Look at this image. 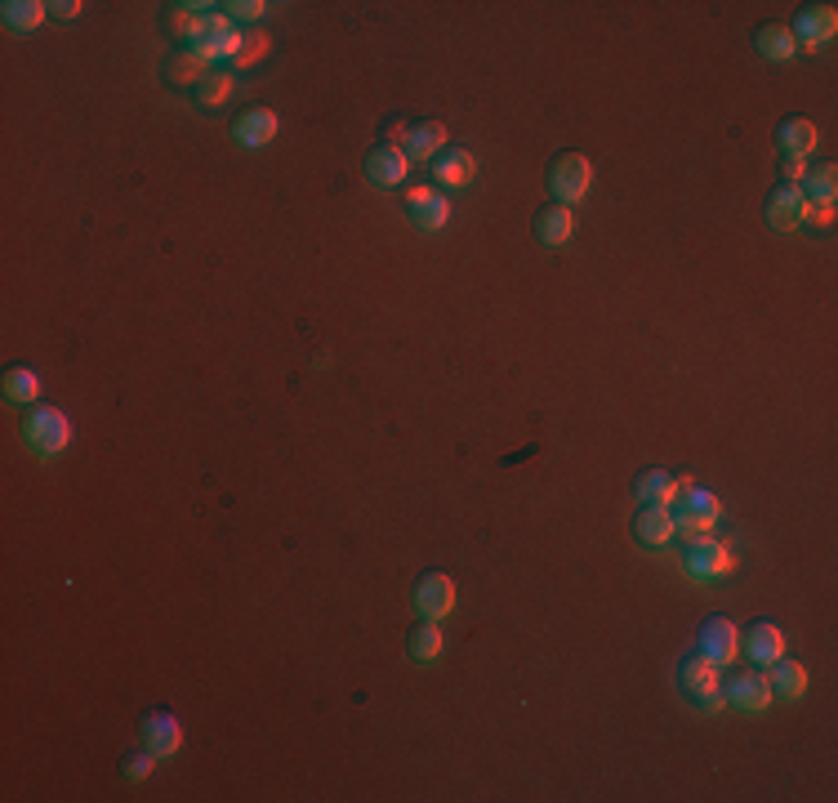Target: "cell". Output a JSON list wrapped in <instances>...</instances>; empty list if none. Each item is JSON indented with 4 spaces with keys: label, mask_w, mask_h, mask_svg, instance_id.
<instances>
[{
    "label": "cell",
    "mask_w": 838,
    "mask_h": 803,
    "mask_svg": "<svg viewBox=\"0 0 838 803\" xmlns=\"http://www.w3.org/2000/svg\"><path fill=\"white\" fill-rule=\"evenodd\" d=\"M23 442L32 455L49 460V455H63L67 446H72V420H67L58 407H45V402H36V407H27L23 416Z\"/></svg>",
    "instance_id": "6da1fadb"
},
{
    "label": "cell",
    "mask_w": 838,
    "mask_h": 803,
    "mask_svg": "<svg viewBox=\"0 0 838 803\" xmlns=\"http://www.w3.org/2000/svg\"><path fill=\"white\" fill-rule=\"evenodd\" d=\"M669 518H673L678 531L701 535V531H714V522L723 518V500H718L714 491H705L701 483L682 478V487H678V496H673V505H669Z\"/></svg>",
    "instance_id": "7a4b0ae2"
},
{
    "label": "cell",
    "mask_w": 838,
    "mask_h": 803,
    "mask_svg": "<svg viewBox=\"0 0 838 803\" xmlns=\"http://www.w3.org/2000/svg\"><path fill=\"white\" fill-rule=\"evenodd\" d=\"M678 688H682V697H687L695 710H705V714L723 710V679H718V665L705 660L701 652H687V656L678 660Z\"/></svg>",
    "instance_id": "3957f363"
},
{
    "label": "cell",
    "mask_w": 838,
    "mask_h": 803,
    "mask_svg": "<svg viewBox=\"0 0 838 803\" xmlns=\"http://www.w3.org/2000/svg\"><path fill=\"white\" fill-rule=\"evenodd\" d=\"M544 183H548V192H553L557 206H576V201H585V192H589V183H593V161H589L585 152L567 148V152H557V157L548 161Z\"/></svg>",
    "instance_id": "277c9868"
},
{
    "label": "cell",
    "mask_w": 838,
    "mask_h": 803,
    "mask_svg": "<svg viewBox=\"0 0 838 803\" xmlns=\"http://www.w3.org/2000/svg\"><path fill=\"white\" fill-rule=\"evenodd\" d=\"M682 572H687L691 580H714V576L736 572V554H732L723 541H714L710 531L687 535V545H682Z\"/></svg>",
    "instance_id": "5b68a950"
},
{
    "label": "cell",
    "mask_w": 838,
    "mask_h": 803,
    "mask_svg": "<svg viewBox=\"0 0 838 803\" xmlns=\"http://www.w3.org/2000/svg\"><path fill=\"white\" fill-rule=\"evenodd\" d=\"M455 580L446 576V572H424L415 580V589H410V602H415V612L424 617V621H442V617H451L455 612Z\"/></svg>",
    "instance_id": "8992f818"
},
{
    "label": "cell",
    "mask_w": 838,
    "mask_h": 803,
    "mask_svg": "<svg viewBox=\"0 0 838 803\" xmlns=\"http://www.w3.org/2000/svg\"><path fill=\"white\" fill-rule=\"evenodd\" d=\"M401 206H406V215H410V224H415L419 233H442V228H446V219H451V201H446L442 192H433L429 183H415V188H406Z\"/></svg>",
    "instance_id": "52a82bcc"
},
{
    "label": "cell",
    "mask_w": 838,
    "mask_h": 803,
    "mask_svg": "<svg viewBox=\"0 0 838 803\" xmlns=\"http://www.w3.org/2000/svg\"><path fill=\"white\" fill-rule=\"evenodd\" d=\"M695 652L714 665H732L740 656V630L732 625V617H705L701 634H695Z\"/></svg>",
    "instance_id": "ba28073f"
},
{
    "label": "cell",
    "mask_w": 838,
    "mask_h": 803,
    "mask_svg": "<svg viewBox=\"0 0 838 803\" xmlns=\"http://www.w3.org/2000/svg\"><path fill=\"white\" fill-rule=\"evenodd\" d=\"M803 211H807V196H803L799 183H777L772 192H767V206H762L767 228H777V233L803 228Z\"/></svg>",
    "instance_id": "9c48e42d"
},
{
    "label": "cell",
    "mask_w": 838,
    "mask_h": 803,
    "mask_svg": "<svg viewBox=\"0 0 838 803\" xmlns=\"http://www.w3.org/2000/svg\"><path fill=\"white\" fill-rule=\"evenodd\" d=\"M723 701H732L745 714H762L777 697H772V683H767L762 669H740V675H732V683H723Z\"/></svg>",
    "instance_id": "30bf717a"
},
{
    "label": "cell",
    "mask_w": 838,
    "mask_h": 803,
    "mask_svg": "<svg viewBox=\"0 0 838 803\" xmlns=\"http://www.w3.org/2000/svg\"><path fill=\"white\" fill-rule=\"evenodd\" d=\"M138 736H144V750H152L157 759H170L183 746V723L170 710H148L144 723H138Z\"/></svg>",
    "instance_id": "8fae6325"
},
{
    "label": "cell",
    "mask_w": 838,
    "mask_h": 803,
    "mask_svg": "<svg viewBox=\"0 0 838 803\" xmlns=\"http://www.w3.org/2000/svg\"><path fill=\"white\" fill-rule=\"evenodd\" d=\"M790 32H794L799 49H820L825 41H834V32H838V14H834V5H803V10L794 14Z\"/></svg>",
    "instance_id": "7c38bea8"
},
{
    "label": "cell",
    "mask_w": 838,
    "mask_h": 803,
    "mask_svg": "<svg viewBox=\"0 0 838 803\" xmlns=\"http://www.w3.org/2000/svg\"><path fill=\"white\" fill-rule=\"evenodd\" d=\"M816 121L812 116H803V112H794V116H785L781 125H777V148H781V157L785 161H807L812 152H816Z\"/></svg>",
    "instance_id": "4fadbf2b"
},
{
    "label": "cell",
    "mask_w": 838,
    "mask_h": 803,
    "mask_svg": "<svg viewBox=\"0 0 838 803\" xmlns=\"http://www.w3.org/2000/svg\"><path fill=\"white\" fill-rule=\"evenodd\" d=\"M410 174V157L397 148V144H375L366 152V179L375 188H401Z\"/></svg>",
    "instance_id": "5bb4252c"
},
{
    "label": "cell",
    "mask_w": 838,
    "mask_h": 803,
    "mask_svg": "<svg viewBox=\"0 0 838 803\" xmlns=\"http://www.w3.org/2000/svg\"><path fill=\"white\" fill-rule=\"evenodd\" d=\"M446 148V125L442 121H410L401 134V152L410 161H433Z\"/></svg>",
    "instance_id": "9a60e30c"
},
{
    "label": "cell",
    "mask_w": 838,
    "mask_h": 803,
    "mask_svg": "<svg viewBox=\"0 0 838 803\" xmlns=\"http://www.w3.org/2000/svg\"><path fill=\"white\" fill-rule=\"evenodd\" d=\"M634 535H638V545H647V550H665V545H673V535H678V527H673L669 509L643 505V509L634 513Z\"/></svg>",
    "instance_id": "2e32d148"
},
{
    "label": "cell",
    "mask_w": 838,
    "mask_h": 803,
    "mask_svg": "<svg viewBox=\"0 0 838 803\" xmlns=\"http://www.w3.org/2000/svg\"><path fill=\"white\" fill-rule=\"evenodd\" d=\"M276 112L272 108H246L237 121H233V139L241 144V148H263L272 134H276Z\"/></svg>",
    "instance_id": "e0dca14e"
},
{
    "label": "cell",
    "mask_w": 838,
    "mask_h": 803,
    "mask_svg": "<svg viewBox=\"0 0 838 803\" xmlns=\"http://www.w3.org/2000/svg\"><path fill=\"white\" fill-rule=\"evenodd\" d=\"M745 656L754 660V665H772L777 656H785V634L772 625V621H754V625H745Z\"/></svg>",
    "instance_id": "ac0fdd59"
},
{
    "label": "cell",
    "mask_w": 838,
    "mask_h": 803,
    "mask_svg": "<svg viewBox=\"0 0 838 803\" xmlns=\"http://www.w3.org/2000/svg\"><path fill=\"white\" fill-rule=\"evenodd\" d=\"M682 487V474H669V468H643L638 483H634V496L638 505H656V509H669L673 496Z\"/></svg>",
    "instance_id": "d6986e66"
},
{
    "label": "cell",
    "mask_w": 838,
    "mask_h": 803,
    "mask_svg": "<svg viewBox=\"0 0 838 803\" xmlns=\"http://www.w3.org/2000/svg\"><path fill=\"white\" fill-rule=\"evenodd\" d=\"M473 174H477V161H473V152H464V148H442V152L433 157V183H438V188H468Z\"/></svg>",
    "instance_id": "ffe728a7"
},
{
    "label": "cell",
    "mask_w": 838,
    "mask_h": 803,
    "mask_svg": "<svg viewBox=\"0 0 838 803\" xmlns=\"http://www.w3.org/2000/svg\"><path fill=\"white\" fill-rule=\"evenodd\" d=\"M571 233H576V215H571V206H557V201H548V206H540L535 211V237L544 241V246H567L571 241Z\"/></svg>",
    "instance_id": "44dd1931"
},
{
    "label": "cell",
    "mask_w": 838,
    "mask_h": 803,
    "mask_svg": "<svg viewBox=\"0 0 838 803\" xmlns=\"http://www.w3.org/2000/svg\"><path fill=\"white\" fill-rule=\"evenodd\" d=\"M205 77H210V63H205L201 54H192L188 45L170 49V58H166V81H170V86H179V90H196Z\"/></svg>",
    "instance_id": "7402d4cb"
},
{
    "label": "cell",
    "mask_w": 838,
    "mask_h": 803,
    "mask_svg": "<svg viewBox=\"0 0 838 803\" xmlns=\"http://www.w3.org/2000/svg\"><path fill=\"white\" fill-rule=\"evenodd\" d=\"M754 49L767 58V63H790L799 54V41L785 23H758L754 27Z\"/></svg>",
    "instance_id": "603a6c76"
},
{
    "label": "cell",
    "mask_w": 838,
    "mask_h": 803,
    "mask_svg": "<svg viewBox=\"0 0 838 803\" xmlns=\"http://www.w3.org/2000/svg\"><path fill=\"white\" fill-rule=\"evenodd\" d=\"M767 683H772V697L781 701H799L807 692V669L790 656H777L772 665H767Z\"/></svg>",
    "instance_id": "cb8c5ba5"
},
{
    "label": "cell",
    "mask_w": 838,
    "mask_h": 803,
    "mask_svg": "<svg viewBox=\"0 0 838 803\" xmlns=\"http://www.w3.org/2000/svg\"><path fill=\"white\" fill-rule=\"evenodd\" d=\"M442 630H438V621H415L410 630H406V656L415 660V665H433L438 656H442Z\"/></svg>",
    "instance_id": "d4e9b609"
},
{
    "label": "cell",
    "mask_w": 838,
    "mask_h": 803,
    "mask_svg": "<svg viewBox=\"0 0 838 803\" xmlns=\"http://www.w3.org/2000/svg\"><path fill=\"white\" fill-rule=\"evenodd\" d=\"M0 393H5L10 407H36V397H41V380L32 366H10L5 380H0Z\"/></svg>",
    "instance_id": "484cf974"
},
{
    "label": "cell",
    "mask_w": 838,
    "mask_h": 803,
    "mask_svg": "<svg viewBox=\"0 0 838 803\" xmlns=\"http://www.w3.org/2000/svg\"><path fill=\"white\" fill-rule=\"evenodd\" d=\"M799 188H803L807 201H834V196H838V166H834L829 157L816 161V166H807L803 179H799Z\"/></svg>",
    "instance_id": "4316f807"
},
{
    "label": "cell",
    "mask_w": 838,
    "mask_h": 803,
    "mask_svg": "<svg viewBox=\"0 0 838 803\" xmlns=\"http://www.w3.org/2000/svg\"><path fill=\"white\" fill-rule=\"evenodd\" d=\"M45 14H49V5H41V0H5V5H0V19H5V27H14V32H36Z\"/></svg>",
    "instance_id": "83f0119b"
},
{
    "label": "cell",
    "mask_w": 838,
    "mask_h": 803,
    "mask_svg": "<svg viewBox=\"0 0 838 803\" xmlns=\"http://www.w3.org/2000/svg\"><path fill=\"white\" fill-rule=\"evenodd\" d=\"M233 90H237V81H233V72H210L192 94H196V103L201 108H219V103H228L233 99Z\"/></svg>",
    "instance_id": "f1b7e54d"
},
{
    "label": "cell",
    "mask_w": 838,
    "mask_h": 803,
    "mask_svg": "<svg viewBox=\"0 0 838 803\" xmlns=\"http://www.w3.org/2000/svg\"><path fill=\"white\" fill-rule=\"evenodd\" d=\"M152 768H157V755H152V750H134V755H125L121 777H125V781H148Z\"/></svg>",
    "instance_id": "f546056e"
},
{
    "label": "cell",
    "mask_w": 838,
    "mask_h": 803,
    "mask_svg": "<svg viewBox=\"0 0 838 803\" xmlns=\"http://www.w3.org/2000/svg\"><path fill=\"white\" fill-rule=\"evenodd\" d=\"M268 49H272V41H268L263 32H250V36H246V45H241V54H237L233 63H241V67H250V63H259V58H263Z\"/></svg>",
    "instance_id": "4dcf8cb0"
},
{
    "label": "cell",
    "mask_w": 838,
    "mask_h": 803,
    "mask_svg": "<svg viewBox=\"0 0 838 803\" xmlns=\"http://www.w3.org/2000/svg\"><path fill=\"white\" fill-rule=\"evenodd\" d=\"M219 10H224L233 23H237V19H246V23H250V19H263V10H268V5H263V0H233V5H219Z\"/></svg>",
    "instance_id": "1f68e13d"
},
{
    "label": "cell",
    "mask_w": 838,
    "mask_h": 803,
    "mask_svg": "<svg viewBox=\"0 0 838 803\" xmlns=\"http://www.w3.org/2000/svg\"><path fill=\"white\" fill-rule=\"evenodd\" d=\"M803 224L829 228V224H834V201H807V211H803Z\"/></svg>",
    "instance_id": "d6a6232c"
},
{
    "label": "cell",
    "mask_w": 838,
    "mask_h": 803,
    "mask_svg": "<svg viewBox=\"0 0 838 803\" xmlns=\"http://www.w3.org/2000/svg\"><path fill=\"white\" fill-rule=\"evenodd\" d=\"M54 19H77L81 14V0H58V5H49Z\"/></svg>",
    "instance_id": "836d02e7"
}]
</instances>
